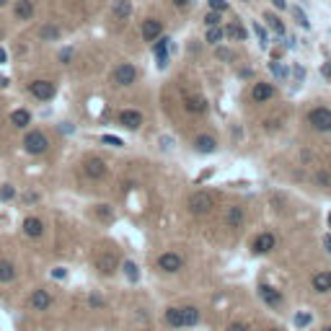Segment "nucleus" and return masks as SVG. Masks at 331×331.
Segmentation results:
<instances>
[{"label": "nucleus", "instance_id": "f257e3e1", "mask_svg": "<svg viewBox=\"0 0 331 331\" xmlns=\"http://www.w3.org/2000/svg\"><path fill=\"white\" fill-rule=\"evenodd\" d=\"M187 207H189L191 215H207V213H213V207H215V197L210 194V191H194V194L187 199Z\"/></svg>", "mask_w": 331, "mask_h": 331}, {"label": "nucleus", "instance_id": "f03ea898", "mask_svg": "<svg viewBox=\"0 0 331 331\" xmlns=\"http://www.w3.org/2000/svg\"><path fill=\"white\" fill-rule=\"evenodd\" d=\"M24 150L29 153V155H42V153H47L49 150V140H47V135H44L42 130H34L24 137Z\"/></svg>", "mask_w": 331, "mask_h": 331}, {"label": "nucleus", "instance_id": "7ed1b4c3", "mask_svg": "<svg viewBox=\"0 0 331 331\" xmlns=\"http://www.w3.org/2000/svg\"><path fill=\"white\" fill-rule=\"evenodd\" d=\"M308 124L316 132H331V109L329 106H316L308 112Z\"/></svg>", "mask_w": 331, "mask_h": 331}, {"label": "nucleus", "instance_id": "20e7f679", "mask_svg": "<svg viewBox=\"0 0 331 331\" xmlns=\"http://www.w3.org/2000/svg\"><path fill=\"white\" fill-rule=\"evenodd\" d=\"M112 80L117 83V86H132V83L137 80V70L132 62H122V65H117L114 72H112Z\"/></svg>", "mask_w": 331, "mask_h": 331}, {"label": "nucleus", "instance_id": "39448f33", "mask_svg": "<svg viewBox=\"0 0 331 331\" xmlns=\"http://www.w3.org/2000/svg\"><path fill=\"white\" fill-rule=\"evenodd\" d=\"M29 91H31V96L39 98V101H49L57 94L54 83H49V80H34V83H29Z\"/></svg>", "mask_w": 331, "mask_h": 331}, {"label": "nucleus", "instance_id": "423d86ee", "mask_svg": "<svg viewBox=\"0 0 331 331\" xmlns=\"http://www.w3.org/2000/svg\"><path fill=\"white\" fill-rule=\"evenodd\" d=\"M83 173H86L88 179L98 181V179L106 176V163L101 161V158H88L86 163H83Z\"/></svg>", "mask_w": 331, "mask_h": 331}, {"label": "nucleus", "instance_id": "0eeeda50", "mask_svg": "<svg viewBox=\"0 0 331 331\" xmlns=\"http://www.w3.org/2000/svg\"><path fill=\"white\" fill-rule=\"evenodd\" d=\"M158 266H161L163 272H168V274H176V272L184 269V259H181L179 254H171L168 251V254H163L161 259H158Z\"/></svg>", "mask_w": 331, "mask_h": 331}, {"label": "nucleus", "instance_id": "6e6552de", "mask_svg": "<svg viewBox=\"0 0 331 331\" xmlns=\"http://www.w3.org/2000/svg\"><path fill=\"white\" fill-rule=\"evenodd\" d=\"M184 109H187L189 114H205L207 112V98L199 96V94H189V96H184Z\"/></svg>", "mask_w": 331, "mask_h": 331}, {"label": "nucleus", "instance_id": "1a4fd4ad", "mask_svg": "<svg viewBox=\"0 0 331 331\" xmlns=\"http://www.w3.org/2000/svg\"><path fill=\"white\" fill-rule=\"evenodd\" d=\"M259 295H261V300H264L269 308H280V306H282V292L274 290L272 284H259Z\"/></svg>", "mask_w": 331, "mask_h": 331}, {"label": "nucleus", "instance_id": "9d476101", "mask_svg": "<svg viewBox=\"0 0 331 331\" xmlns=\"http://www.w3.org/2000/svg\"><path fill=\"white\" fill-rule=\"evenodd\" d=\"M274 246H277V238H274L272 233H259L254 238V243H251V248L256 254H269Z\"/></svg>", "mask_w": 331, "mask_h": 331}, {"label": "nucleus", "instance_id": "9b49d317", "mask_svg": "<svg viewBox=\"0 0 331 331\" xmlns=\"http://www.w3.org/2000/svg\"><path fill=\"white\" fill-rule=\"evenodd\" d=\"M119 124L127 127V130H140L142 127V114L135 112V109H124V112L119 114Z\"/></svg>", "mask_w": 331, "mask_h": 331}, {"label": "nucleus", "instance_id": "f8f14e48", "mask_svg": "<svg viewBox=\"0 0 331 331\" xmlns=\"http://www.w3.org/2000/svg\"><path fill=\"white\" fill-rule=\"evenodd\" d=\"M161 34H163V24L158 18H148V21L142 24V39L145 42H155Z\"/></svg>", "mask_w": 331, "mask_h": 331}, {"label": "nucleus", "instance_id": "ddd939ff", "mask_svg": "<svg viewBox=\"0 0 331 331\" xmlns=\"http://www.w3.org/2000/svg\"><path fill=\"white\" fill-rule=\"evenodd\" d=\"M274 96V86L272 83H256V86L251 88V98L256 101V104H266Z\"/></svg>", "mask_w": 331, "mask_h": 331}, {"label": "nucleus", "instance_id": "4468645a", "mask_svg": "<svg viewBox=\"0 0 331 331\" xmlns=\"http://www.w3.org/2000/svg\"><path fill=\"white\" fill-rule=\"evenodd\" d=\"M31 308L34 310H47L49 306H52V295L47 290H34V295H31Z\"/></svg>", "mask_w": 331, "mask_h": 331}, {"label": "nucleus", "instance_id": "2eb2a0df", "mask_svg": "<svg viewBox=\"0 0 331 331\" xmlns=\"http://www.w3.org/2000/svg\"><path fill=\"white\" fill-rule=\"evenodd\" d=\"M24 233L29 236V238H42L44 223H42L39 217H26V220H24Z\"/></svg>", "mask_w": 331, "mask_h": 331}, {"label": "nucleus", "instance_id": "dca6fc26", "mask_svg": "<svg viewBox=\"0 0 331 331\" xmlns=\"http://www.w3.org/2000/svg\"><path fill=\"white\" fill-rule=\"evenodd\" d=\"M243 207H238V205H233V207H228V215H225V223H228V228H241L243 225Z\"/></svg>", "mask_w": 331, "mask_h": 331}, {"label": "nucleus", "instance_id": "f3484780", "mask_svg": "<svg viewBox=\"0 0 331 331\" xmlns=\"http://www.w3.org/2000/svg\"><path fill=\"white\" fill-rule=\"evenodd\" d=\"M163 321L168 324L171 329H184V318H181V308H166Z\"/></svg>", "mask_w": 331, "mask_h": 331}, {"label": "nucleus", "instance_id": "a211bd4d", "mask_svg": "<svg viewBox=\"0 0 331 331\" xmlns=\"http://www.w3.org/2000/svg\"><path fill=\"white\" fill-rule=\"evenodd\" d=\"M13 13H16V18H21V21H29V18L34 16V3L31 0H18Z\"/></svg>", "mask_w": 331, "mask_h": 331}, {"label": "nucleus", "instance_id": "6ab92c4d", "mask_svg": "<svg viewBox=\"0 0 331 331\" xmlns=\"http://www.w3.org/2000/svg\"><path fill=\"white\" fill-rule=\"evenodd\" d=\"M194 148L199 153H215L217 142H215V137H210V135H199L197 140H194Z\"/></svg>", "mask_w": 331, "mask_h": 331}, {"label": "nucleus", "instance_id": "aec40b11", "mask_svg": "<svg viewBox=\"0 0 331 331\" xmlns=\"http://www.w3.org/2000/svg\"><path fill=\"white\" fill-rule=\"evenodd\" d=\"M130 13H132V3H130V0H117V3H114V18H117V21H127Z\"/></svg>", "mask_w": 331, "mask_h": 331}, {"label": "nucleus", "instance_id": "412c9836", "mask_svg": "<svg viewBox=\"0 0 331 331\" xmlns=\"http://www.w3.org/2000/svg\"><path fill=\"white\" fill-rule=\"evenodd\" d=\"M313 290L316 292H329L331 290V272H318L313 277Z\"/></svg>", "mask_w": 331, "mask_h": 331}, {"label": "nucleus", "instance_id": "4be33fe9", "mask_svg": "<svg viewBox=\"0 0 331 331\" xmlns=\"http://www.w3.org/2000/svg\"><path fill=\"white\" fill-rule=\"evenodd\" d=\"M181 318H184V326H197L202 316L194 306H187V308H181Z\"/></svg>", "mask_w": 331, "mask_h": 331}, {"label": "nucleus", "instance_id": "5701e85b", "mask_svg": "<svg viewBox=\"0 0 331 331\" xmlns=\"http://www.w3.org/2000/svg\"><path fill=\"white\" fill-rule=\"evenodd\" d=\"M16 280V266L11 261H0V282H13Z\"/></svg>", "mask_w": 331, "mask_h": 331}, {"label": "nucleus", "instance_id": "b1692460", "mask_svg": "<svg viewBox=\"0 0 331 331\" xmlns=\"http://www.w3.org/2000/svg\"><path fill=\"white\" fill-rule=\"evenodd\" d=\"M98 269L101 272H114L117 269V256L114 254H104V256H101V259H98Z\"/></svg>", "mask_w": 331, "mask_h": 331}, {"label": "nucleus", "instance_id": "393cba45", "mask_svg": "<svg viewBox=\"0 0 331 331\" xmlns=\"http://www.w3.org/2000/svg\"><path fill=\"white\" fill-rule=\"evenodd\" d=\"M11 122H13L16 127H26V124L31 122V114L26 112V109H16V112L11 114Z\"/></svg>", "mask_w": 331, "mask_h": 331}, {"label": "nucleus", "instance_id": "a878e982", "mask_svg": "<svg viewBox=\"0 0 331 331\" xmlns=\"http://www.w3.org/2000/svg\"><path fill=\"white\" fill-rule=\"evenodd\" d=\"M225 31V36H231V39H238V42H243L246 39V29L241 24H231L228 29H223Z\"/></svg>", "mask_w": 331, "mask_h": 331}, {"label": "nucleus", "instance_id": "bb28decb", "mask_svg": "<svg viewBox=\"0 0 331 331\" xmlns=\"http://www.w3.org/2000/svg\"><path fill=\"white\" fill-rule=\"evenodd\" d=\"M39 36H42L44 42H57L60 39V29H57V26H42Z\"/></svg>", "mask_w": 331, "mask_h": 331}, {"label": "nucleus", "instance_id": "cd10ccee", "mask_svg": "<svg viewBox=\"0 0 331 331\" xmlns=\"http://www.w3.org/2000/svg\"><path fill=\"white\" fill-rule=\"evenodd\" d=\"M223 36H225V31L220 29V26H207V42L210 44H217Z\"/></svg>", "mask_w": 331, "mask_h": 331}, {"label": "nucleus", "instance_id": "c85d7f7f", "mask_svg": "<svg viewBox=\"0 0 331 331\" xmlns=\"http://www.w3.org/2000/svg\"><path fill=\"white\" fill-rule=\"evenodd\" d=\"M122 269H124L127 277H130V282H137V280H140V272H137V264H135V261H124Z\"/></svg>", "mask_w": 331, "mask_h": 331}, {"label": "nucleus", "instance_id": "c756f323", "mask_svg": "<svg viewBox=\"0 0 331 331\" xmlns=\"http://www.w3.org/2000/svg\"><path fill=\"white\" fill-rule=\"evenodd\" d=\"M292 16H295V21L303 26V29H310V21H308V16L300 11V8H292Z\"/></svg>", "mask_w": 331, "mask_h": 331}, {"label": "nucleus", "instance_id": "7c9ffc66", "mask_svg": "<svg viewBox=\"0 0 331 331\" xmlns=\"http://www.w3.org/2000/svg\"><path fill=\"white\" fill-rule=\"evenodd\" d=\"M168 36H158V39H155V47H153V52L155 54H161V52H166V49H168Z\"/></svg>", "mask_w": 331, "mask_h": 331}, {"label": "nucleus", "instance_id": "2f4dec72", "mask_svg": "<svg viewBox=\"0 0 331 331\" xmlns=\"http://www.w3.org/2000/svg\"><path fill=\"white\" fill-rule=\"evenodd\" d=\"M266 21H269V26H272V29L277 31L280 36H284V26H282V21H280L277 16H266Z\"/></svg>", "mask_w": 331, "mask_h": 331}, {"label": "nucleus", "instance_id": "473e14b6", "mask_svg": "<svg viewBox=\"0 0 331 331\" xmlns=\"http://www.w3.org/2000/svg\"><path fill=\"white\" fill-rule=\"evenodd\" d=\"M13 197H16V189L11 184H3V187H0V199H13Z\"/></svg>", "mask_w": 331, "mask_h": 331}, {"label": "nucleus", "instance_id": "72a5a7b5", "mask_svg": "<svg viewBox=\"0 0 331 331\" xmlns=\"http://www.w3.org/2000/svg\"><path fill=\"white\" fill-rule=\"evenodd\" d=\"M254 31H256V36H259L261 47H266V44H269V36H266V31H264V26H259V24H254Z\"/></svg>", "mask_w": 331, "mask_h": 331}, {"label": "nucleus", "instance_id": "f704fd0d", "mask_svg": "<svg viewBox=\"0 0 331 331\" xmlns=\"http://www.w3.org/2000/svg\"><path fill=\"white\" fill-rule=\"evenodd\" d=\"M101 142H106V145H112V148H122V140H119V137H114V135H104L101 137Z\"/></svg>", "mask_w": 331, "mask_h": 331}, {"label": "nucleus", "instance_id": "c9c22d12", "mask_svg": "<svg viewBox=\"0 0 331 331\" xmlns=\"http://www.w3.org/2000/svg\"><path fill=\"white\" fill-rule=\"evenodd\" d=\"M210 8L217 13H223V11H228V0H210Z\"/></svg>", "mask_w": 331, "mask_h": 331}, {"label": "nucleus", "instance_id": "e433bc0d", "mask_svg": "<svg viewBox=\"0 0 331 331\" xmlns=\"http://www.w3.org/2000/svg\"><path fill=\"white\" fill-rule=\"evenodd\" d=\"M205 26H220V13H217V11L207 13V16H205Z\"/></svg>", "mask_w": 331, "mask_h": 331}, {"label": "nucleus", "instance_id": "4c0bfd02", "mask_svg": "<svg viewBox=\"0 0 331 331\" xmlns=\"http://www.w3.org/2000/svg\"><path fill=\"white\" fill-rule=\"evenodd\" d=\"M295 324H298V326H308V324H310V316H308V313H300V316L295 318Z\"/></svg>", "mask_w": 331, "mask_h": 331}, {"label": "nucleus", "instance_id": "58836bf2", "mask_svg": "<svg viewBox=\"0 0 331 331\" xmlns=\"http://www.w3.org/2000/svg\"><path fill=\"white\" fill-rule=\"evenodd\" d=\"M228 331H248V326H246V324H241V321H236V324L228 326Z\"/></svg>", "mask_w": 331, "mask_h": 331}, {"label": "nucleus", "instance_id": "ea45409f", "mask_svg": "<svg viewBox=\"0 0 331 331\" xmlns=\"http://www.w3.org/2000/svg\"><path fill=\"white\" fill-rule=\"evenodd\" d=\"M168 65V52H161L158 54V68H166Z\"/></svg>", "mask_w": 331, "mask_h": 331}, {"label": "nucleus", "instance_id": "a19ab883", "mask_svg": "<svg viewBox=\"0 0 331 331\" xmlns=\"http://www.w3.org/2000/svg\"><path fill=\"white\" fill-rule=\"evenodd\" d=\"M217 57H220V60H233V52H228V49H217Z\"/></svg>", "mask_w": 331, "mask_h": 331}, {"label": "nucleus", "instance_id": "79ce46f5", "mask_svg": "<svg viewBox=\"0 0 331 331\" xmlns=\"http://www.w3.org/2000/svg\"><path fill=\"white\" fill-rule=\"evenodd\" d=\"M70 57H72V49H65V52L60 54V60L65 62V65H70Z\"/></svg>", "mask_w": 331, "mask_h": 331}, {"label": "nucleus", "instance_id": "37998d69", "mask_svg": "<svg viewBox=\"0 0 331 331\" xmlns=\"http://www.w3.org/2000/svg\"><path fill=\"white\" fill-rule=\"evenodd\" d=\"M98 217H112V213H109L106 205H98Z\"/></svg>", "mask_w": 331, "mask_h": 331}, {"label": "nucleus", "instance_id": "c03bdc74", "mask_svg": "<svg viewBox=\"0 0 331 331\" xmlns=\"http://www.w3.org/2000/svg\"><path fill=\"white\" fill-rule=\"evenodd\" d=\"M272 70H274V75H280V78H284V68H280L277 62H272Z\"/></svg>", "mask_w": 331, "mask_h": 331}, {"label": "nucleus", "instance_id": "a18cd8bd", "mask_svg": "<svg viewBox=\"0 0 331 331\" xmlns=\"http://www.w3.org/2000/svg\"><path fill=\"white\" fill-rule=\"evenodd\" d=\"M171 3L176 5V8H187V5L191 3V0H171Z\"/></svg>", "mask_w": 331, "mask_h": 331}, {"label": "nucleus", "instance_id": "49530a36", "mask_svg": "<svg viewBox=\"0 0 331 331\" xmlns=\"http://www.w3.org/2000/svg\"><path fill=\"white\" fill-rule=\"evenodd\" d=\"M5 62H8V54H5L3 47H0V65H5Z\"/></svg>", "mask_w": 331, "mask_h": 331}, {"label": "nucleus", "instance_id": "de8ad7c7", "mask_svg": "<svg viewBox=\"0 0 331 331\" xmlns=\"http://www.w3.org/2000/svg\"><path fill=\"white\" fill-rule=\"evenodd\" d=\"M272 3H274V8H280V11H282V8H287V3H284V0H272Z\"/></svg>", "mask_w": 331, "mask_h": 331}, {"label": "nucleus", "instance_id": "09e8293b", "mask_svg": "<svg viewBox=\"0 0 331 331\" xmlns=\"http://www.w3.org/2000/svg\"><path fill=\"white\" fill-rule=\"evenodd\" d=\"M52 277H57V280H60V277H65V269H54V272H52Z\"/></svg>", "mask_w": 331, "mask_h": 331}, {"label": "nucleus", "instance_id": "8fccbe9b", "mask_svg": "<svg viewBox=\"0 0 331 331\" xmlns=\"http://www.w3.org/2000/svg\"><path fill=\"white\" fill-rule=\"evenodd\" d=\"M324 75L331 78V62H326V65H324Z\"/></svg>", "mask_w": 331, "mask_h": 331}, {"label": "nucleus", "instance_id": "3c124183", "mask_svg": "<svg viewBox=\"0 0 331 331\" xmlns=\"http://www.w3.org/2000/svg\"><path fill=\"white\" fill-rule=\"evenodd\" d=\"M324 243H326V251L331 254V238H329V236H326V241H324Z\"/></svg>", "mask_w": 331, "mask_h": 331}, {"label": "nucleus", "instance_id": "603ef678", "mask_svg": "<svg viewBox=\"0 0 331 331\" xmlns=\"http://www.w3.org/2000/svg\"><path fill=\"white\" fill-rule=\"evenodd\" d=\"M8 86V78H0V88H5Z\"/></svg>", "mask_w": 331, "mask_h": 331}, {"label": "nucleus", "instance_id": "864d4df0", "mask_svg": "<svg viewBox=\"0 0 331 331\" xmlns=\"http://www.w3.org/2000/svg\"><path fill=\"white\" fill-rule=\"evenodd\" d=\"M5 3H8V0H0V8H3V5H5Z\"/></svg>", "mask_w": 331, "mask_h": 331}, {"label": "nucleus", "instance_id": "5fc2aeb1", "mask_svg": "<svg viewBox=\"0 0 331 331\" xmlns=\"http://www.w3.org/2000/svg\"><path fill=\"white\" fill-rule=\"evenodd\" d=\"M324 331H331V326H326V329H324Z\"/></svg>", "mask_w": 331, "mask_h": 331}, {"label": "nucleus", "instance_id": "6e6d98bb", "mask_svg": "<svg viewBox=\"0 0 331 331\" xmlns=\"http://www.w3.org/2000/svg\"><path fill=\"white\" fill-rule=\"evenodd\" d=\"M0 36H3V31H0Z\"/></svg>", "mask_w": 331, "mask_h": 331}, {"label": "nucleus", "instance_id": "4d7b16f0", "mask_svg": "<svg viewBox=\"0 0 331 331\" xmlns=\"http://www.w3.org/2000/svg\"><path fill=\"white\" fill-rule=\"evenodd\" d=\"M329 223H331V217H329Z\"/></svg>", "mask_w": 331, "mask_h": 331}]
</instances>
